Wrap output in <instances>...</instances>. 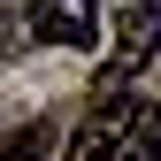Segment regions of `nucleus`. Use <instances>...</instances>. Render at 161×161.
Masks as SVG:
<instances>
[{"mask_svg":"<svg viewBox=\"0 0 161 161\" xmlns=\"http://www.w3.org/2000/svg\"><path fill=\"white\" fill-rule=\"evenodd\" d=\"M153 54H161V0H130V8H123V23H115L108 62L92 69V100H100V108H115V100H123V85L153 62Z\"/></svg>","mask_w":161,"mask_h":161,"instance_id":"obj_1","label":"nucleus"},{"mask_svg":"<svg viewBox=\"0 0 161 161\" xmlns=\"http://www.w3.org/2000/svg\"><path fill=\"white\" fill-rule=\"evenodd\" d=\"M23 23L46 46H92L100 38V8L92 0H23Z\"/></svg>","mask_w":161,"mask_h":161,"instance_id":"obj_2","label":"nucleus"},{"mask_svg":"<svg viewBox=\"0 0 161 161\" xmlns=\"http://www.w3.org/2000/svg\"><path fill=\"white\" fill-rule=\"evenodd\" d=\"M130 115H138L130 100H115V108H100L92 123L77 130V138H69V161H115V146H123V130H130Z\"/></svg>","mask_w":161,"mask_h":161,"instance_id":"obj_3","label":"nucleus"},{"mask_svg":"<svg viewBox=\"0 0 161 161\" xmlns=\"http://www.w3.org/2000/svg\"><path fill=\"white\" fill-rule=\"evenodd\" d=\"M115 161H161V100H146V108L130 115L123 146H115Z\"/></svg>","mask_w":161,"mask_h":161,"instance_id":"obj_4","label":"nucleus"},{"mask_svg":"<svg viewBox=\"0 0 161 161\" xmlns=\"http://www.w3.org/2000/svg\"><path fill=\"white\" fill-rule=\"evenodd\" d=\"M46 153H54V123H46V115H38V123H23L8 146H0V161H46Z\"/></svg>","mask_w":161,"mask_h":161,"instance_id":"obj_5","label":"nucleus"},{"mask_svg":"<svg viewBox=\"0 0 161 161\" xmlns=\"http://www.w3.org/2000/svg\"><path fill=\"white\" fill-rule=\"evenodd\" d=\"M0 31H8V15H0Z\"/></svg>","mask_w":161,"mask_h":161,"instance_id":"obj_6","label":"nucleus"}]
</instances>
